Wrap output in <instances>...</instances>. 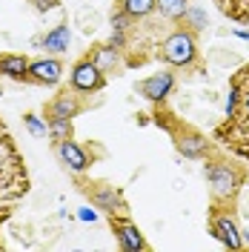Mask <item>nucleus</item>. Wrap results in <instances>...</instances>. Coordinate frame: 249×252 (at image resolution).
I'll list each match as a JSON object with an SVG mask.
<instances>
[{
  "instance_id": "obj_1",
  "label": "nucleus",
  "mask_w": 249,
  "mask_h": 252,
  "mask_svg": "<svg viewBox=\"0 0 249 252\" xmlns=\"http://www.w3.org/2000/svg\"><path fill=\"white\" fill-rule=\"evenodd\" d=\"M26 189H29V178H26L23 158L17 152L12 135H6L0 138V201H15L26 195Z\"/></svg>"
},
{
  "instance_id": "obj_2",
  "label": "nucleus",
  "mask_w": 249,
  "mask_h": 252,
  "mask_svg": "<svg viewBox=\"0 0 249 252\" xmlns=\"http://www.w3.org/2000/svg\"><path fill=\"white\" fill-rule=\"evenodd\" d=\"M206 181L212 187V201L229 204L244 184V169H238L235 163H226V160H209L206 163Z\"/></svg>"
},
{
  "instance_id": "obj_3",
  "label": "nucleus",
  "mask_w": 249,
  "mask_h": 252,
  "mask_svg": "<svg viewBox=\"0 0 249 252\" xmlns=\"http://www.w3.org/2000/svg\"><path fill=\"white\" fill-rule=\"evenodd\" d=\"M160 58L172 66H178V69H184V66H192V63L198 61V43H195V34L187 29H178L172 32L169 37L160 43Z\"/></svg>"
},
{
  "instance_id": "obj_4",
  "label": "nucleus",
  "mask_w": 249,
  "mask_h": 252,
  "mask_svg": "<svg viewBox=\"0 0 249 252\" xmlns=\"http://www.w3.org/2000/svg\"><path fill=\"white\" fill-rule=\"evenodd\" d=\"M103 83H106V78L92 58H83L75 63V69H72V89L75 92H97V89H103Z\"/></svg>"
},
{
  "instance_id": "obj_5",
  "label": "nucleus",
  "mask_w": 249,
  "mask_h": 252,
  "mask_svg": "<svg viewBox=\"0 0 249 252\" xmlns=\"http://www.w3.org/2000/svg\"><path fill=\"white\" fill-rule=\"evenodd\" d=\"M86 192L92 195V204L97 206V209H103V212H109V215H126V212H129L126 198L121 195V189L109 187V184H89Z\"/></svg>"
},
{
  "instance_id": "obj_6",
  "label": "nucleus",
  "mask_w": 249,
  "mask_h": 252,
  "mask_svg": "<svg viewBox=\"0 0 249 252\" xmlns=\"http://www.w3.org/2000/svg\"><path fill=\"white\" fill-rule=\"evenodd\" d=\"M209 229H212V235L218 238L220 244H226V247H232V250H241L244 247V241H241V229H238V223L229 212H223V209H212V218H209Z\"/></svg>"
},
{
  "instance_id": "obj_7",
  "label": "nucleus",
  "mask_w": 249,
  "mask_h": 252,
  "mask_svg": "<svg viewBox=\"0 0 249 252\" xmlns=\"http://www.w3.org/2000/svg\"><path fill=\"white\" fill-rule=\"evenodd\" d=\"M109 223H112V229H115L118 244H121L124 250H149L146 238L140 235V229L129 218H126V215H112Z\"/></svg>"
},
{
  "instance_id": "obj_8",
  "label": "nucleus",
  "mask_w": 249,
  "mask_h": 252,
  "mask_svg": "<svg viewBox=\"0 0 249 252\" xmlns=\"http://www.w3.org/2000/svg\"><path fill=\"white\" fill-rule=\"evenodd\" d=\"M55 152H58V158H61V163L66 166V169H72V172H86L89 169V155H86V149L80 146V143H75L72 138H66V141H58L55 143Z\"/></svg>"
},
{
  "instance_id": "obj_9",
  "label": "nucleus",
  "mask_w": 249,
  "mask_h": 252,
  "mask_svg": "<svg viewBox=\"0 0 249 252\" xmlns=\"http://www.w3.org/2000/svg\"><path fill=\"white\" fill-rule=\"evenodd\" d=\"M172 89H175V75L172 72H155V75H149L138 83V92L146 100H166Z\"/></svg>"
},
{
  "instance_id": "obj_10",
  "label": "nucleus",
  "mask_w": 249,
  "mask_h": 252,
  "mask_svg": "<svg viewBox=\"0 0 249 252\" xmlns=\"http://www.w3.org/2000/svg\"><path fill=\"white\" fill-rule=\"evenodd\" d=\"M61 75H63V63L55 61V58H40V61L29 63V72H26L29 80H34V83H46V86L58 83Z\"/></svg>"
},
{
  "instance_id": "obj_11",
  "label": "nucleus",
  "mask_w": 249,
  "mask_h": 252,
  "mask_svg": "<svg viewBox=\"0 0 249 252\" xmlns=\"http://www.w3.org/2000/svg\"><path fill=\"white\" fill-rule=\"evenodd\" d=\"M80 109H83V103H80L78 94L69 92V89H63V92H58V97L46 106V115L49 118H75V115H80Z\"/></svg>"
},
{
  "instance_id": "obj_12",
  "label": "nucleus",
  "mask_w": 249,
  "mask_h": 252,
  "mask_svg": "<svg viewBox=\"0 0 249 252\" xmlns=\"http://www.w3.org/2000/svg\"><path fill=\"white\" fill-rule=\"evenodd\" d=\"M175 143H178V149L187 158H203L209 152V141L203 138L201 132H192V129H184V132L175 138Z\"/></svg>"
},
{
  "instance_id": "obj_13",
  "label": "nucleus",
  "mask_w": 249,
  "mask_h": 252,
  "mask_svg": "<svg viewBox=\"0 0 249 252\" xmlns=\"http://www.w3.org/2000/svg\"><path fill=\"white\" fill-rule=\"evenodd\" d=\"M26 72H29V61H26L23 55H0V75L23 80Z\"/></svg>"
},
{
  "instance_id": "obj_14",
  "label": "nucleus",
  "mask_w": 249,
  "mask_h": 252,
  "mask_svg": "<svg viewBox=\"0 0 249 252\" xmlns=\"http://www.w3.org/2000/svg\"><path fill=\"white\" fill-rule=\"evenodd\" d=\"M69 43H72V32H69L66 23L55 26V29L43 37V46H46L49 52H69Z\"/></svg>"
},
{
  "instance_id": "obj_15",
  "label": "nucleus",
  "mask_w": 249,
  "mask_h": 252,
  "mask_svg": "<svg viewBox=\"0 0 249 252\" xmlns=\"http://www.w3.org/2000/svg\"><path fill=\"white\" fill-rule=\"evenodd\" d=\"M121 12L129 15L132 20H138V17H146L155 12V0H121Z\"/></svg>"
},
{
  "instance_id": "obj_16",
  "label": "nucleus",
  "mask_w": 249,
  "mask_h": 252,
  "mask_svg": "<svg viewBox=\"0 0 249 252\" xmlns=\"http://www.w3.org/2000/svg\"><path fill=\"white\" fill-rule=\"evenodd\" d=\"M155 9H160V15L169 20H181L189 9V0H155Z\"/></svg>"
},
{
  "instance_id": "obj_17",
  "label": "nucleus",
  "mask_w": 249,
  "mask_h": 252,
  "mask_svg": "<svg viewBox=\"0 0 249 252\" xmlns=\"http://www.w3.org/2000/svg\"><path fill=\"white\" fill-rule=\"evenodd\" d=\"M92 61L100 66V72H112V69H118V46H100L92 55Z\"/></svg>"
},
{
  "instance_id": "obj_18",
  "label": "nucleus",
  "mask_w": 249,
  "mask_h": 252,
  "mask_svg": "<svg viewBox=\"0 0 249 252\" xmlns=\"http://www.w3.org/2000/svg\"><path fill=\"white\" fill-rule=\"evenodd\" d=\"M49 135L58 141H66V138H72V118H49Z\"/></svg>"
},
{
  "instance_id": "obj_19",
  "label": "nucleus",
  "mask_w": 249,
  "mask_h": 252,
  "mask_svg": "<svg viewBox=\"0 0 249 252\" xmlns=\"http://www.w3.org/2000/svg\"><path fill=\"white\" fill-rule=\"evenodd\" d=\"M181 20H184V23H189V32H198V29H203V26H206V15H203L201 9H192V6L184 12V17H181Z\"/></svg>"
},
{
  "instance_id": "obj_20",
  "label": "nucleus",
  "mask_w": 249,
  "mask_h": 252,
  "mask_svg": "<svg viewBox=\"0 0 249 252\" xmlns=\"http://www.w3.org/2000/svg\"><path fill=\"white\" fill-rule=\"evenodd\" d=\"M23 124H26V129H29L34 138H46V135H49V124H46V121H40L37 115H26V118H23Z\"/></svg>"
},
{
  "instance_id": "obj_21",
  "label": "nucleus",
  "mask_w": 249,
  "mask_h": 252,
  "mask_svg": "<svg viewBox=\"0 0 249 252\" xmlns=\"http://www.w3.org/2000/svg\"><path fill=\"white\" fill-rule=\"evenodd\" d=\"M34 3V9L37 12H49V9H55L58 6V0H31Z\"/></svg>"
},
{
  "instance_id": "obj_22",
  "label": "nucleus",
  "mask_w": 249,
  "mask_h": 252,
  "mask_svg": "<svg viewBox=\"0 0 249 252\" xmlns=\"http://www.w3.org/2000/svg\"><path fill=\"white\" fill-rule=\"evenodd\" d=\"M94 218H97L94 209H80V220H94Z\"/></svg>"
},
{
  "instance_id": "obj_23",
  "label": "nucleus",
  "mask_w": 249,
  "mask_h": 252,
  "mask_svg": "<svg viewBox=\"0 0 249 252\" xmlns=\"http://www.w3.org/2000/svg\"><path fill=\"white\" fill-rule=\"evenodd\" d=\"M238 37H244V40H249V32H235Z\"/></svg>"
}]
</instances>
